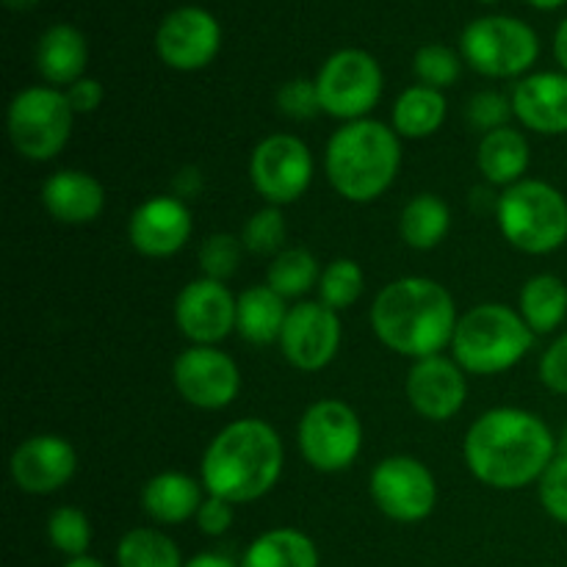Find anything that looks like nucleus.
I'll return each mask as SVG.
<instances>
[{"instance_id": "31", "label": "nucleus", "mask_w": 567, "mask_h": 567, "mask_svg": "<svg viewBox=\"0 0 567 567\" xmlns=\"http://www.w3.org/2000/svg\"><path fill=\"white\" fill-rule=\"evenodd\" d=\"M319 280V264L308 249L299 247L282 249L280 255H275V260L269 264V275H266V286L280 293L282 299L302 297Z\"/></svg>"}, {"instance_id": "9", "label": "nucleus", "mask_w": 567, "mask_h": 567, "mask_svg": "<svg viewBox=\"0 0 567 567\" xmlns=\"http://www.w3.org/2000/svg\"><path fill=\"white\" fill-rule=\"evenodd\" d=\"M363 446V426L347 402L324 399L305 410L299 421V452L321 474L347 471Z\"/></svg>"}, {"instance_id": "26", "label": "nucleus", "mask_w": 567, "mask_h": 567, "mask_svg": "<svg viewBox=\"0 0 567 567\" xmlns=\"http://www.w3.org/2000/svg\"><path fill=\"white\" fill-rule=\"evenodd\" d=\"M241 567H319L316 543L299 529H271L255 537L244 551Z\"/></svg>"}, {"instance_id": "16", "label": "nucleus", "mask_w": 567, "mask_h": 567, "mask_svg": "<svg viewBox=\"0 0 567 567\" xmlns=\"http://www.w3.org/2000/svg\"><path fill=\"white\" fill-rule=\"evenodd\" d=\"M238 299L219 280H194L177 293L175 321L194 347H216L236 330Z\"/></svg>"}, {"instance_id": "7", "label": "nucleus", "mask_w": 567, "mask_h": 567, "mask_svg": "<svg viewBox=\"0 0 567 567\" xmlns=\"http://www.w3.org/2000/svg\"><path fill=\"white\" fill-rule=\"evenodd\" d=\"M463 59L480 75L515 78L532 70L540 55V39L518 17H480L460 37Z\"/></svg>"}, {"instance_id": "17", "label": "nucleus", "mask_w": 567, "mask_h": 567, "mask_svg": "<svg viewBox=\"0 0 567 567\" xmlns=\"http://www.w3.org/2000/svg\"><path fill=\"white\" fill-rule=\"evenodd\" d=\"M11 480L20 491L48 496L75 476L78 457L70 441L59 435H33L11 454Z\"/></svg>"}, {"instance_id": "14", "label": "nucleus", "mask_w": 567, "mask_h": 567, "mask_svg": "<svg viewBox=\"0 0 567 567\" xmlns=\"http://www.w3.org/2000/svg\"><path fill=\"white\" fill-rule=\"evenodd\" d=\"M221 48V25L210 11L199 6H183L155 31V50L172 70L194 72L208 66Z\"/></svg>"}, {"instance_id": "47", "label": "nucleus", "mask_w": 567, "mask_h": 567, "mask_svg": "<svg viewBox=\"0 0 567 567\" xmlns=\"http://www.w3.org/2000/svg\"><path fill=\"white\" fill-rule=\"evenodd\" d=\"M64 567H105V565L97 563V559H92V557H78V559H70Z\"/></svg>"}, {"instance_id": "21", "label": "nucleus", "mask_w": 567, "mask_h": 567, "mask_svg": "<svg viewBox=\"0 0 567 567\" xmlns=\"http://www.w3.org/2000/svg\"><path fill=\"white\" fill-rule=\"evenodd\" d=\"M42 203L53 219L64 225H86L105 208V192L89 172L61 169L42 186Z\"/></svg>"}, {"instance_id": "19", "label": "nucleus", "mask_w": 567, "mask_h": 567, "mask_svg": "<svg viewBox=\"0 0 567 567\" xmlns=\"http://www.w3.org/2000/svg\"><path fill=\"white\" fill-rule=\"evenodd\" d=\"M192 236V214L177 197H153L133 210L127 238L147 258H169L186 247Z\"/></svg>"}, {"instance_id": "5", "label": "nucleus", "mask_w": 567, "mask_h": 567, "mask_svg": "<svg viewBox=\"0 0 567 567\" xmlns=\"http://www.w3.org/2000/svg\"><path fill=\"white\" fill-rule=\"evenodd\" d=\"M535 347V332L524 316L509 310L507 305H476L454 330L452 349L454 360L463 371L480 377L502 374L518 365Z\"/></svg>"}, {"instance_id": "43", "label": "nucleus", "mask_w": 567, "mask_h": 567, "mask_svg": "<svg viewBox=\"0 0 567 567\" xmlns=\"http://www.w3.org/2000/svg\"><path fill=\"white\" fill-rule=\"evenodd\" d=\"M183 567H241L238 563H233L230 557H225V554H197V557L188 559Z\"/></svg>"}, {"instance_id": "48", "label": "nucleus", "mask_w": 567, "mask_h": 567, "mask_svg": "<svg viewBox=\"0 0 567 567\" xmlns=\"http://www.w3.org/2000/svg\"><path fill=\"white\" fill-rule=\"evenodd\" d=\"M559 454H563V457H567V426H565L563 437H559Z\"/></svg>"}, {"instance_id": "13", "label": "nucleus", "mask_w": 567, "mask_h": 567, "mask_svg": "<svg viewBox=\"0 0 567 567\" xmlns=\"http://www.w3.org/2000/svg\"><path fill=\"white\" fill-rule=\"evenodd\" d=\"M177 393L199 410H221L241 391V374L230 354L216 347H192L172 365Z\"/></svg>"}, {"instance_id": "15", "label": "nucleus", "mask_w": 567, "mask_h": 567, "mask_svg": "<svg viewBox=\"0 0 567 567\" xmlns=\"http://www.w3.org/2000/svg\"><path fill=\"white\" fill-rule=\"evenodd\" d=\"M282 354L299 371H321L341 347V319L321 302H299L288 310L280 336Z\"/></svg>"}, {"instance_id": "11", "label": "nucleus", "mask_w": 567, "mask_h": 567, "mask_svg": "<svg viewBox=\"0 0 567 567\" xmlns=\"http://www.w3.org/2000/svg\"><path fill=\"white\" fill-rule=\"evenodd\" d=\"M371 498L382 515L399 524H419L430 518L437 502L435 476L421 460L396 454L371 471Z\"/></svg>"}, {"instance_id": "2", "label": "nucleus", "mask_w": 567, "mask_h": 567, "mask_svg": "<svg viewBox=\"0 0 567 567\" xmlns=\"http://www.w3.org/2000/svg\"><path fill=\"white\" fill-rule=\"evenodd\" d=\"M454 299L430 277H402L377 293L371 327L377 338L404 358H435L457 330Z\"/></svg>"}, {"instance_id": "25", "label": "nucleus", "mask_w": 567, "mask_h": 567, "mask_svg": "<svg viewBox=\"0 0 567 567\" xmlns=\"http://www.w3.org/2000/svg\"><path fill=\"white\" fill-rule=\"evenodd\" d=\"M286 319V299L277 291H271L269 286H252L238 297L236 330L244 341L258 343V347L280 341Z\"/></svg>"}, {"instance_id": "6", "label": "nucleus", "mask_w": 567, "mask_h": 567, "mask_svg": "<svg viewBox=\"0 0 567 567\" xmlns=\"http://www.w3.org/2000/svg\"><path fill=\"white\" fill-rule=\"evenodd\" d=\"M498 227L515 249L548 255L567 241V199L543 181H520L498 197Z\"/></svg>"}, {"instance_id": "38", "label": "nucleus", "mask_w": 567, "mask_h": 567, "mask_svg": "<svg viewBox=\"0 0 567 567\" xmlns=\"http://www.w3.org/2000/svg\"><path fill=\"white\" fill-rule=\"evenodd\" d=\"M277 109L286 116H291V120H310V116L319 114L321 103L316 81L293 78V81L282 83L280 92H277Z\"/></svg>"}, {"instance_id": "45", "label": "nucleus", "mask_w": 567, "mask_h": 567, "mask_svg": "<svg viewBox=\"0 0 567 567\" xmlns=\"http://www.w3.org/2000/svg\"><path fill=\"white\" fill-rule=\"evenodd\" d=\"M529 6H535V9L540 11H554V9H563L567 0H526Z\"/></svg>"}, {"instance_id": "8", "label": "nucleus", "mask_w": 567, "mask_h": 567, "mask_svg": "<svg viewBox=\"0 0 567 567\" xmlns=\"http://www.w3.org/2000/svg\"><path fill=\"white\" fill-rule=\"evenodd\" d=\"M72 116L75 111L66 92L50 86L22 89L9 105L11 144L28 161L55 158L70 142Z\"/></svg>"}, {"instance_id": "30", "label": "nucleus", "mask_w": 567, "mask_h": 567, "mask_svg": "<svg viewBox=\"0 0 567 567\" xmlns=\"http://www.w3.org/2000/svg\"><path fill=\"white\" fill-rule=\"evenodd\" d=\"M120 567H183L181 548L158 529H131L116 546Z\"/></svg>"}, {"instance_id": "34", "label": "nucleus", "mask_w": 567, "mask_h": 567, "mask_svg": "<svg viewBox=\"0 0 567 567\" xmlns=\"http://www.w3.org/2000/svg\"><path fill=\"white\" fill-rule=\"evenodd\" d=\"M244 247L252 255H280L282 241H286V219L277 205L255 210L241 233Z\"/></svg>"}, {"instance_id": "41", "label": "nucleus", "mask_w": 567, "mask_h": 567, "mask_svg": "<svg viewBox=\"0 0 567 567\" xmlns=\"http://www.w3.org/2000/svg\"><path fill=\"white\" fill-rule=\"evenodd\" d=\"M197 526L203 535L219 537L233 526V504L219 496H208L197 513Z\"/></svg>"}, {"instance_id": "18", "label": "nucleus", "mask_w": 567, "mask_h": 567, "mask_svg": "<svg viewBox=\"0 0 567 567\" xmlns=\"http://www.w3.org/2000/svg\"><path fill=\"white\" fill-rule=\"evenodd\" d=\"M408 399L415 413L426 421H449L463 410L468 399V382L457 360L435 358L415 360L408 377Z\"/></svg>"}, {"instance_id": "42", "label": "nucleus", "mask_w": 567, "mask_h": 567, "mask_svg": "<svg viewBox=\"0 0 567 567\" xmlns=\"http://www.w3.org/2000/svg\"><path fill=\"white\" fill-rule=\"evenodd\" d=\"M66 100H70L75 114H92L103 103V83L94 81V78H81L66 89Z\"/></svg>"}, {"instance_id": "23", "label": "nucleus", "mask_w": 567, "mask_h": 567, "mask_svg": "<svg viewBox=\"0 0 567 567\" xmlns=\"http://www.w3.org/2000/svg\"><path fill=\"white\" fill-rule=\"evenodd\" d=\"M203 502V485L181 471L153 476L142 491L144 513L164 526H177L186 524L188 518H197Z\"/></svg>"}, {"instance_id": "32", "label": "nucleus", "mask_w": 567, "mask_h": 567, "mask_svg": "<svg viewBox=\"0 0 567 567\" xmlns=\"http://www.w3.org/2000/svg\"><path fill=\"white\" fill-rule=\"evenodd\" d=\"M360 293H363V269H360L354 260L338 258L321 271L319 302L327 305V308H332L336 313L358 302Z\"/></svg>"}, {"instance_id": "37", "label": "nucleus", "mask_w": 567, "mask_h": 567, "mask_svg": "<svg viewBox=\"0 0 567 567\" xmlns=\"http://www.w3.org/2000/svg\"><path fill=\"white\" fill-rule=\"evenodd\" d=\"M540 504L557 524L567 526V457L557 454L546 471H543L540 482Z\"/></svg>"}, {"instance_id": "35", "label": "nucleus", "mask_w": 567, "mask_h": 567, "mask_svg": "<svg viewBox=\"0 0 567 567\" xmlns=\"http://www.w3.org/2000/svg\"><path fill=\"white\" fill-rule=\"evenodd\" d=\"M413 70L424 86L443 92L446 86L457 83L463 61H460V55L454 53L452 48H446V44H426V48H421L419 53H415Z\"/></svg>"}, {"instance_id": "33", "label": "nucleus", "mask_w": 567, "mask_h": 567, "mask_svg": "<svg viewBox=\"0 0 567 567\" xmlns=\"http://www.w3.org/2000/svg\"><path fill=\"white\" fill-rule=\"evenodd\" d=\"M48 537L50 546L64 554V557H86L89 546H92V524H89L83 509L59 507L48 518Z\"/></svg>"}, {"instance_id": "20", "label": "nucleus", "mask_w": 567, "mask_h": 567, "mask_svg": "<svg viewBox=\"0 0 567 567\" xmlns=\"http://www.w3.org/2000/svg\"><path fill=\"white\" fill-rule=\"evenodd\" d=\"M513 114L540 136L567 133V72H535L518 81Z\"/></svg>"}, {"instance_id": "27", "label": "nucleus", "mask_w": 567, "mask_h": 567, "mask_svg": "<svg viewBox=\"0 0 567 567\" xmlns=\"http://www.w3.org/2000/svg\"><path fill=\"white\" fill-rule=\"evenodd\" d=\"M446 120V97L437 89L410 86L393 105V131L404 138H426Z\"/></svg>"}, {"instance_id": "36", "label": "nucleus", "mask_w": 567, "mask_h": 567, "mask_svg": "<svg viewBox=\"0 0 567 567\" xmlns=\"http://www.w3.org/2000/svg\"><path fill=\"white\" fill-rule=\"evenodd\" d=\"M238 258H241V241L230 233H214L199 247V266L208 280L225 282L238 269Z\"/></svg>"}, {"instance_id": "40", "label": "nucleus", "mask_w": 567, "mask_h": 567, "mask_svg": "<svg viewBox=\"0 0 567 567\" xmlns=\"http://www.w3.org/2000/svg\"><path fill=\"white\" fill-rule=\"evenodd\" d=\"M540 380L548 391L567 396V332L543 352Z\"/></svg>"}, {"instance_id": "10", "label": "nucleus", "mask_w": 567, "mask_h": 567, "mask_svg": "<svg viewBox=\"0 0 567 567\" xmlns=\"http://www.w3.org/2000/svg\"><path fill=\"white\" fill-rule=\"evenodd\" d=\"M316 89L324 114L347 122L363 120L382 97V70L365 50H338L319 70Z\"/></svg>"}, {"instance_id": "4", "label": "nucleus", "mask_w": 567, "mask_h": 567, "mask_svg": "<svg viewBox=\"0 0 567 567\" xmlns=\"http://www.w3.org/2000/svg\"><path fill=\"white\" fill-rule=\"evenodd\" d=\"M327 177L349 203H371L391 188L402 166V144L393 127L377 120L347 122L327 142Z\"/></svg>"}, {"instance_id": "29", "label": "nucleus", "mask_w": 567, "mask_h": 567, "mask_svg": "<svg viewBox=\"0 0 567 567\" xmlns=\"http://www.w3.org/2000/svg\"><path fill=\"white\" fill-rule=\"evenodd\" d=\"M449 225H452L449 205L435 194H419V197L410 199L402 210V219H399V230H402L408 247L421 249V252L435 249L446 238Z\"/></svg>"}, {"instance_id": "44", "label": "nucleus", "mask_w": 567, "mask_h": 567, "mask_svg": "<svg viewBox=\"0 0 567 567\" xmlns=\"http://www.w3.org/2000/svg\"><path fill=\"white\" fill-rule=\"evenodd\" d=\"M554 55H557L563 72H567V17L559 22L557 33H554Z\"/></svg>"}, {"instance_id": "49", "label": "nucleus", "mask_w": 567, "mask_h": 567, "mask_svg": "<svg viewBox=\"0 0 567 567\" xmlns=\"http://www.w3.org/2000/svg\"><path fill=\"white\" fill-rule=\"evenodd\" d=\"M480 3H496V0H480Z\"/></svg>"}, {"instance_id": "12", "label": "nucleus", "mask_w": 567, "mask_h": 567, "mask_svg": "<svg viewBox=\"0 0 567 567\" xmlns=\"http://www.w3.org/2000/svg\"><path fill=\"white\" fill-rule=\"evenodd\" d=\"M249 175L260 197L271 205H291L313 181V155L308 144L288 133H275L255 147Z\"/></svg>"}, {"instance_id": "24", "label": "nucleus", "mask_w": 567, "mask_h": 567, "mask_svg": "<svg viewBox=\"0 0 567 567\" xmlns=\"http://www.w3.org/2000/svg\"><path fill=\"white\" fill-rule=\"evenodd\" d=\"M529 142L524 133L513 131V127H498L482 136L480 153H476V164L480 172L496 186H515L520 177L529 169Z\"/></svg>"}, {"instance_id": "28", "label": "nucleus", "mask_w": 567, "mask_h": 567, "mask_svg": "<svg viewBox=\"0 0 567 567\" xmlns=\"http://www.w3.org/2000/svg\"><path fill=\"white\" fill-rule=\"evenodd\" d=\"M520 316L535 336H548L567 319V286L557 275H537L520 291Z\"/></svg>"}, {"instance_id": "3", "label": "nucleus", "mask_w": 567, "mask_h": 567, "mask_svg": "<svg viewBox=\"0 0 567 567\" xmlns=\"http://www.w3.org/2000/svg\"><path fill=\"white\" fill-rule=\"evenodd\" d=\"M282 474V441L266 421L241 419L210 441L203 457V487L230 504L258 502Z\"/></svg>"}, {"instance_id": "22", "label": "nucleus", "mask_w": 567, "mask_h": 567, "mask_svg": "<svg viewBox=\"0 0 567 567\" xmlns=\"http://www.w3.org/2000/svg\"><path fill=\"white\" fill-rule=\"evenodd\" d=\"M89 64V42L75 25H50L39 37L37 70L53 86H72L81 81Z\"/></svg>"}, {"instance_id": "46", "label": "nucleus", "mask_w": 567, "mask_h": 567, "mask_svg": "<svg viewBox=\"0 0 567 567\" xmlns=\"http://www.w3.org/2000/svg\"><path fill=\"white\" fill-rule=\"evenodd\" d=\"M11 11H28L39 3V0H3Z\"/></svg>"}, {"instance_id": "1", "label": "nucleus", "mask_w": 567, "mask_h": 567, "mask_svg": "<svg viewBox=\"0 0 567 567\" xmlns=\"http://www.w3.org/2000/svg\"><path fill=\"white\" fill-rule=\"evenodd\" d=\"M463 454L482 485L520 491L540 482L543 471L559 454V443L540 415L518 408H496L471 424Z\"/></svg>"}, {"instance_id": "39", "label": "nucleus", "mask_w": 567, "mask_h": 567, "mask_svg": "<svg viewBox=\"0 0 567 567\" xmlns=\"http://www.w3.org/2000/svg\"><path fill=\"white\" fill-rule=\"evenodd\" d=\"M509 114H513V103L498 92H480L474 94L468 103L471 125L480 127V131L485 133L498 131V127H507L504 122L509 120Z\"/></svg>"}]
</instances>
